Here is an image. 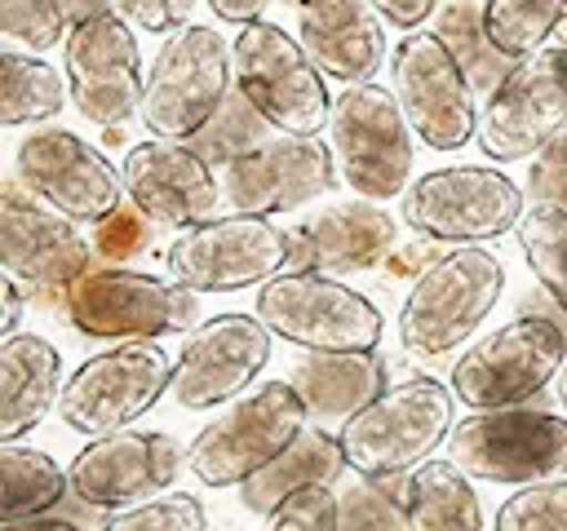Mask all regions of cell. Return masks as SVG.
<instances>
[{
  "instance_id": "6da1fadb",
  "label": "cell",
  "mask_w": 567,
  "mask_h": 531,
  "mask_svg": "<svg viewBox=\"0 0 567 531\" xmlns=\"http://www.w3.org/2000/svg\"><path fill=\"white\" fill-rule=\"evenodd\" d=\"M452 385L434 376H408L399 385H385L337 429L346 469H354L359 478H408L452 438Z\"/></svg>"
},
{
  "instance_id": "7a4b0ae2",
  "label": "cell",
  "mask_w": 567,
  "mask_h": 531,
  "mask_svg": "<svg viewBox=\"0 0 567 531\" xmlns=\"http://www.w3.org/2000/svg\"><path fill=\"white\" fill-rule=\"evenodd\" d=\"M505 292V266L496 252L461 243L434 257L408 288L399 305V341L416 358H447L456 354L478 323L496 310Z\"/></svg>"
},
{
  "instance_id": "3957f363",
  "label": "cell",
  "mask_w": 567,
  "mask_h": 531,
  "mask_svg": "<svg viewBox=\"0 0 567 531\" xmlns=\"http://www.w3.org/2000/svg\"><path fill=\"white\" fill-rule=\"evenodd\" d=\"M310 425V412L292 381H266L226 403L186 447V465L204 487H244L252 473H261L270 460H279L301 429Z\"/></svg>"
},
{
  "instance_id": "277c9868",
  "label": "cell",
  "mask_w": 567,
  "mask_h": 531,
  "mask_svg": "<svg viewBox=\"0 0 567 531\" xmlns=\"http://www.w3.org/2000/svg\"><path fill=\"white\" fill-rule=\"evenodd\" d=\"M252 314L310 354H372L385 332L381 310L363 292L315 270H284L261 283Z\"/></svg>"
},
{
  "instance_id": "5b68a950",
  "label": "cell",
  "mask_w": 567,
  "mask_h": 531,
  "mask_svg": "<svg viewBox=\"0 0 567 531\" xmlns=\"http://www.w3.org/2000/svg\"><path fill=\"white\" fill-rule=\"evenodd\" d=\"M235 93V62L221 31L186 22L173 31L151 71L142 93V124L164 142H190Z\"/></svg>"
},
{
  "instance_id": "8992f818",
  "label": "cell",
  "mask_w": 567,
  "mask_h": 531,
  "mask_svg": "<svg viewBox=\"0 0 567 531\" xmlns=\"http://www.w3.org/2000/svg\"><path fill=\"white\" fill-rule=\"evenodd\" d=\"M235 62V88L284 133V137H315L328 128L332 97L323 84V71L310 62L297 35H288L279 22H248L230 40Z\"/></svg>"
},
{
  "instance_id": "52a82bcc",
  "label": "cell",
  "mask_w": 567,
  "mask_h": 531,
  "mask_svg": "<svg viewBox=\"0 0 567 531\" xmlns=\"http://www.w3.org/2000/svg\"><path fill=\"white\" fill-rule=\"evenodd\" d=\"M412 124L403 106L381 84H350L332 97L328 115V150L337 177L372 204L403 195L412 181Z\"/></svg>"
},
{
  "instance_id": "ba28073f",
  "label": "cell",
  "mask_w": 567,
  "mask_h": 531,
  "mask_svg": "<svg viewBox=\"0 0 567 531\" xmlns=\"http://www.w3.org/2000/svg\"><path fill=\"white\" fill-rule=\"evenodd\" d=\"M75 332L97 341H159L199 327V292L146 270H89L62 292Z\"/></svg>"
},
{
  "instance_id": "9c48e42d",
  "label": "cell",
  "mask_w": 567,
  "mask_h": 531,
  "mask_svg": "<svg viewBox=\"0 0 567 531\" xmlns=\"http://www.w3.org/2000/svg\"><path fill=\"white\" fill-rule=\"evenodd\" d=\"M447 460L465 478L532 487L567 473V416L540 407L470 412L447 438Z\"/></svg>"
},
{
  "instance_id": "30bf717a",
  "label": "cell",
  "mask_w": 567,
  "mask_h": 531,
  "mask_svg": "<svg viewBox=\"0 0 567 531\" xmlns=\"http://www.w3.org/2000/svg\"><path fill=\"white\" fill-rule=\"evenodd\" d=\"M527 190L487 164L430 168L403 190V221L439 243H487L518 230Z\"/></svg>"
},
{
  "instance_id": "8fae6325",
  "label": "cell",
  "mask_w": 567,
  "mask_h": 531,
  "mask_svg": "<svg viewBox=\"0 0 567 531\" xmlns=\"http://www.w3.org/2000/svg\"><path fill=\"white\" fill-rule=\"evenodd\" d=\"M567 367V336L549 319H509L452 363V394L474 412L527 407Z\"/></svg>"
},
{
  "instance_id": "7c38bea8",
  "label": "cell",
  "mask_w": 567,
  "mask_h": 531,
  "mask_svg": "<svg viewBox=\"0 0 567 531\" xmlns=\"http://www.w3.org/2000/svg\"><path fill=\"white\" fill-rule=\"evenodd\" d=\"M173 385V358L155 341H124L84 358L62 385L58 416L84 438H106L133 429Z\"/></svg>"
},
{
  "instance_id": "4fadbf2b",
  "label": "cell",
  "mask_w": 567,
  "mask_h": 531,
  "mask_svg": "<svg viewBox=\"0 0 567 531\" xmlns=\"http://www.w3.org/2000/svg\"><path fill=\"white\" fill-rule=\"evenodd\" d=\"M288 230L270 217L226 212L199 226H186L164 248L168 279L190 292H239L248 283H270L288 270Z\"/></svg>"
},
{
  "instance_id": "5bb4252c",
  "label": "cell",
  "mask_w": 567,
  "mask_h": 531,
  "mask_svg": "<svg viewBox=\"0 0 567 531\" xmlns=\"http://www.w3.org/2000/svg\"><path fill=\"white\" fill-rule=\"evenodd\" d=\"M390 93L430 150H461L478 133L474 84L439 31H412L390 53Z\"/></svg>"
},
{
  "instance_id": "9a60e30c",
  "label": "cell",
  "mask_w": 567,
  "mask_h": 531,
  "mask_svg": "<svg viewBox=\"0 0 567 531\" xmlns=\"http://www.w3.org/2000/svg\"><path fill=\"white\" fill-rule=\"evenodd\" d=\"M567 128V44H545L487 93L478 111V150L492 164L532 159Z\"/></svg>"
},
{
  "instance_id": "2e32d148",
  "label": "cell",
  "mask_w": 567,
  "mask_h": 531,
  "mask_svg": "<svg viewBox=\"0 0 567 531\" xmlns=\"http://www.w3.org/2000/svg\"><path fill=\"white\" fill-rule=\"evenodd\" d=\"M186 465V447L164 429H120L84 442L71 456V496L89 509L120 513L128 504L168 496Z\"/></svg>"
},
{
  "instance_id": "e0dca14e",
  "label": "cell",
  "mask_w": 567,
  "mask_h": 531,
  "mask_svg": "<svg viewBox=\"0 0 567 531\" xmlns=\"http://www.w3.org/2000/svg\"><path fill=\"white\" fill-rule=\"evenodd\" d=\"M18 177L35 199L75 226H102L120 212L124 181L111 159L71 128H31L18 142Z\"/></svg>"
},
{
  "instance_id": "ac0fdd59",
  "label": "cell",
  "mask_w": 567,
  "mask_h": 531,
  "mask_svg": "<svg viewBox=\"0 0 567 531\" xmlns=\"http://www.w3.org/2000/svg\"><path fill=\"white\" fill-rule=\"evenodd\" d=\"M270 327L257 314H213L186 332L168 394L186 412H208L217 403H235L252 389L261 367L270 363Z\"/></svg>"
},
{
  "instance_id": "d6986e66",
  "label": "cell",
  "mask_w": 567,
  "mask_h": 531,
  "mask_svg": "<svg viewBox=\"0 0 567 531\" xmlns=\"http://www.w3.org/2000/svg\"><path fill=\"white\" fill-rule=\"evenodd\" d=\"M62 58H66L62 71L71 84V102L89 124L115 128L142 115V93H146L142 53L133 27L120 13L75 22L62 44Z\"/></svg>"
},
{
  "instance_id": "ffe728a7",
  "label": "cell",
  "mask_w": 567,
  "mask_h": 531,
  "mask_svg": "<svg viewBox=\"0 0 567 531\" xmlns=\"http://www.w3.org/2000/svg\"><path fill=\"white\" fill-rule=\"evenodd\" d=\"M120 181L142 217L177 230L213 221L221 204L217 168L190 142H137L120 164Z\"/></svg>"
},
{
  "instance_id": "44dd1931",
  "label": "cell",
  "mask_w": 567,
  "mask_h": 531,
  "mask_svg": "<svg viewBox=\"0 0 567 531\" xmlns=\"http://www.w3.org/2000/svg\"><path fill=\"white\" fill-rule=\"evenodd\" d=\"M332 181H337V164L328 142L275 137L221 168V199L235 212L270 217L319 199L323 190H332Z\"/></svg>"
},
{
  "instance_id": "7402d4cb",
  "label": "cell",
  "mask_w": 567,
  "mask_h": 531,
  "mask_svg": "<svg viewBox=\"0 0 567 531\" xmlns=\"http://www.w3.org/2000/svg\"><path fill=\"white\" fill-rule=\"evenodd\" d=\"M89 239L58 208L22 195L18 181H4L0 195V261L4 274L31 288H71L89 274Z\"/></svg>"
},
{
  "instance_id": "603a6c76",
  "label": "cell",
  "mask_w": 567,
  "mask_h": 531,
  "mask_svg": "<svg viewBox=\"0 0 567 531\" xmlns=\"http://www.w3.org/2000/svg\"><path fill=\"white\" fill-rule=\"evenodd\" d=\"M394 217L372 199L332 204L301 226L288 230V270H315V274H354L372 270L394 252Z\"/></svg>"
},
{
  "instance_id": "cb8c5ba5",
  "label": "cell",
  "mask_w": 567,
  "mask_h": 531,
  "mask_svg": "<svg viewBox=\"0 0 567 531\" xmlns=\"http://www.w3.org/2000/svg\"><path fill=\"white\" fill-rule=\"evenodd\" d=\"M297 40L310 62L350 84H372L385 62V18L368 0H297Z\"/></svg>"
},
{
  "instance_id": "d4e9b609",
  "label": "cell",
  "mask_w": 567,
  "mask_h": 531,
  "mask_svg": "<svg viewBox=\"0 0 567 531\" xmlns=\"http://www.w3.org/2000/svg\"><path fill=\"white\" fill-rule=\"evenodd\" d=\"M62 398V354L35 332L0 341V442H18Z\"/></svg>"
},
{
  "instance_id": "484cf974",
  "label": "cell",
  "mask_w": 567,
  "mask_h": 531,
  "mask_svg": "<svg viewBox=\"0 0 567 531\" xmlns=\"http://www.w3.org/2000/svg\"><path fill=\"white\" fill-rule=\"evenodd\" d=\"M288 381L301 394L310 420L341 429L385 389V363L381 354H306L292 363Z\"/></svg>"
},
{
  "instance_id": "4316f807",
  "label": "cell",
  "mask_w": 567,
  "mask_h": 531,
  "mask_svg": "<svg viewBox=\"0 0 567 531\" xmlns=\"http://www.w3.org/2000/svg\"><path fill=\"white\" fill-rule=\"evenodd\" d=\"M346 469V451H341V438L323 425H306L301 438L279 456L270 460L261 473H252L244 487H239V500L248 513H261L270 518L288 496L306 491V487H332Z\"/></svg>"
},
{
  "instance_id": "83f0119b",
  "label": "cell",
  "mask_w": 567,
  "mask_h": 531,
  "mask_svg": "<svg viewBox=\"0 0 567 531\" xmlns=\"http://www.w3.org/2000/svg\"><path fill=\"white\" fill-rule=\"evenodd\" d=\"M403 531H483L474 482L456 460H425L403 478Z\"/></svg>"
},
{
  "instance_id": "f1b7e54d",
  "label": "cell",
  "mask_w": 567,
  "mask_h": 531,
  "mask_svg": "<svg viewBox=\"0 0 567 531\" xmlns=\"http://www.w3.org/2000/svg\"><path fill=\"white\" fill-rule=\"evenodd\" d=\"M66 491H71V478L49 451L0 442V518L4 522L44 518L58 500H66Z\"/></svg>"
},
{
  "instance_id": "f546056e",
  "label": "cell",
  "mask_w": 567,
  "mask_h": 531,
  "mask_svg": "<svg viewBox=\"0 0 567 531\" xmlns=\"http://www.w3.org/2000/svg\"><path fill=\"white\" fill-rule=\"evenodd\" d=\"M0 80H4V88H0V124L4 128L53 119L66 106V80L40 53L4 49L0 53Z\"/></svg>"
},
{
  "instance_id": "4dcf8cb0",
  "label": "cell",
  "mask_w": 567,
  "mask_h": 531,
  "mask_svg": "<svg viewBox=\"0 0 567 531\" xmlns=\"http://www.w3.org/2000/svg\"><path fill=\"white\" fill-rule=\"evenodd\" d=\"M563 13L567 0H483V31L505 62H523L549 44Z\"/></svg>"
},
{
  "instance_id": "1f68e13d",
  "label": "cell",
  "mask_w": 567,
  "mask_h": 531,
  "mask_svg": "<svg viewBox=\"0 0 567 531\" xmlns=\"http://www.w3.org/2000/svg\"><path fill=\"white\" fill-rule=\"evenodd\" d=\"M518 248H523L536 283L567 314V208L532 204L518 221Z\"/></svg>"
},
{
  "instance_id": "d6a6232c",
  "label": "cell",
  "mask_w": 567,
  "mask_h": 531,
  "mask_svg": "<svg viewBox=\"0 0 567 531\" xmlns=\"http://www.w3.org/2000/svg\"><path fill=\"white\" fill-rule=\"evenodd\" d=\"M270 133H279V128H275V124H270V119H266V115H261V111H257V106L235 88V93L221 102V111H217V115H213V119L190 137V146H195V150H199V155L221 173V168H226V164H235L239 155H248V150H257V146L275 142Z\"/></svg>"
},
{
  "instance_id": "836d02e7",
  "label": "cell",
  "mask_w": 567,
  "mask_h": 531,
  "mask_svg": "<svg viewBox=\"0 0 567 531\" xmlns=\"http://www.w3.org/2000/svg\"><path fill=\"white\" fill-rule=\"evenodd\" d=\"M337 531H403V478H363L346 491Z\"/></svg>"
},
{
  "instance_id": "e575fe53",
  "label": "cell",
  "mask_w": 567,
  "mask_h": 531,
  "mask_svg": "<svg viewBox=\"0 0 567 531\" xmlns=\"http://www.w3.org/2000/svg\"><path fill=\"white\" fill-rule=\"evenodd\" d=\"M443 40H447V49L461 58V66H465V75H470V84L474 80H483V84H501L505 75L496 71V66H487V58L483 53H496L492 44H487V31H483V4H474V0H456L452 9H443V18H439V27H434ZM501 58V53H496Z\"/></svg>"
},
{
  "instance_id": "d590c367",
  "label": "cell",
  "mask_w": 567,
  "mask_h": 531,
  "mask_svg": "<svg viewBox=\"0 0 567 531\" xmlns=\"http://www.w3.org/2000/svg\"><path fill=\"white\" fill-rule=\"evenodd\" d=\"M496 531H567V478L518 487L496 509Z\"/></svg>"
},
{
  "instance_id": "8d00e7d4",
  "label": "cell",
  "mask_w": 567,
  "mask_h": 531,
  "mask_svg": "<svg viewBox=\"0 0 567 531\" xmlns=\"http://www.w3.org/2000/svg\"><path fill=\"white\" fill-rule=\"evenodd\" d=\"M204 504L186 491H168L142 504H128L120 513H106L97 531H204Z\"/></svg>"
},
{
  "instance_id": "74e56055",
  "label": "cell",
  "mask_w": 567,
  "mask_h": 531,
  "mask_svg": "<svg viewBox=\"0 0 567 531\" xmlns=\"http://www.w3.org/2000/svg\"><path fill=\"white\" fill-rule=\"evenodd\" d=\"M66 13L58 0H0V31L13 44H27L31 53H49L53 44H66Z\"/></svg>"
},
{
  "instance_id": "f35d334b",
  "label": "cell",
  "mask_w": 567,
  "mask_h": 531,
  "mask_svg": "<svg viewBox=\"0 0 567 531\" xmlns=\"http://www.w3.org/2000/svg\"><path fill=\"white\" fill-rule=\"evenodd\" d=\"M337 513H341V496L332 487H306L270 513L266 531H337Z\"/></svg>"
},
{
  "instance_id": "ab89813d",
  "label": "cell",
  "mask_w": 567,
  "mask_h": 531,
  "mask_svg": "<svg viewBox=\"0 0 567 531\" xmlns=\"http://www.w3.org/2000/svg\"><path fill=\"white\" fill-rule=\"evenodd\" d=\"M527 195H532V204L567 208V128H563L549 146H540V150L532 155Z\"/></svg>"
},
{
  "instance_id": "60d3db41",
  "label": "cell",
  "mask_w": 567,
  "mask_h": 531,
  "mask_svg": "<svg viewBox=\"0 0 567 531\" xmlns=\"http://www.w3.org/2000/svg\"><path fill=\"white\" fill-rule=\"evenodd\" d=\"M93 248L106 257V261H124L133 252L146 248V226H142V212L137 208H120L115 217H106L93 235Z\"/></svg>"
},
{
  "instance_id": "b9f144b4",
  "label": "cell",
  "mask_w": 567,
  "mask_h": 531,
  "mask_svg": "<svg viewBox=\"0 0 567 531\" xmlns=\"http://www.w3.org/2000/svg\"><path fill=\"white\" fill-rule=\"evenodd\" d=\"M195 4L199 0H120V18L128 27H142L151 35H164V31H182Z\"/></svg>"
},
{
  "instance_id": "7bdbcfd3",
  "label": "cell",
  "mask_w": 567,
  "mask_h": 531,
  "mask_svg": "<svg viewBox=\"0 0 567 531\" xmlns=\"http://www.w3.org/2000/svg\"><path fill=\"white\" fill-rule=\"evenodd\" d=\"M390 27H399V31H416L434 9H439V0H368Z\"/></svg>"
},
{
  "instance_id": "ee69618b",
  "label": "cell",
  "mask_w": 567,
  "mask_h": 531,
  "mask_svg": "<svg viewBox=\"0 0 567 531\" xmlns=\"http://www.w3.org/2000/svg\"><path fill=\"white\" fill-rule=\"evenodd\" d=\"M266 4H270V0H208L213 18H221V22H235V27H248V22H257Z\"/></svg>"
},
{
  "instance_id": "f6af8a7d",
  "label": "cell",
  "mask_w": 567,
  "mask_h": 531,
  "mask_svg": "<svg viewBox=\"0 0 567 531\" xmlns=\"http://www.w3.org/2000/svg\"><path fill=\"white\" fill-rule=\"evenodd\" d=\"M62 13L75 22H89V18H106V13H120V0H58Z\"/></svg>"
},
{
  "instance_id": "bcb514c9",
  "label": "cell",
  "mask_w": 567,
  "mask_h": 531,
  "mask_svg": "<svg viewBox=\"0 0 567 531\" xmlns=\"http://www.w3.org/2000/svg\"><path fill=\"white\" fill-rule=\"evenodd\" d=\"M18 319H22V288L18 279L4 283V314H0V332L4 336H18Z\"/></svg>"
},
{
  "instance_id": "7dc6e473",
  "label": "cell",
  "mask_w": 567,
  "mask_h": 531,
  "mask_svg": "<svg viewBox=\"0 0 567 531\" xmlns=\"http://www.w3.org/2000/svg\"><path fill=\"white\" fill-rule=\"evenodd\" d=\"M0 531H80V527L62 518H22V522H4Z\"/></svg>"
},
{
  "instance_id": "c3c4849f",
  "label": "cell",
  "mask_w": 567,
  "mask_h": 531,
  "mask_svg": "<svg viewBox=\"0 0 567 531\" xmlns=\"http://www.w3.org/2000/svg\"><path fill=\"white\" fill-rule=\"evenodd\" d=\"M558 403H563V412H567V367L558 372Z\"/></svg>"
}]
</instances>
